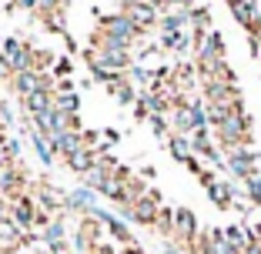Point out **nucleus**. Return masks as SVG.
<instances>
[{"label":"nucleus","instance_id":"nucleus-6","mask_svg":"<svg viewBox=\"0 0 261 254\" xmlns=\"http://www.w3.org/2000/svg\"><path fill=\"white\" fill-rule=\"evenodd\" d=\"M207 194H211V201H215L218 208H231V204H234V187H231V184L215 181V184L207 187Z\"/></svg>","mask_w":261,"mask_h":254},{"label":"nucleus","instance_id":"nucleus-2","mask_svg":"<svg viewBox=\"0 0 261 254\" xmlns=\"http://www.w3.org/2000/svg\"><path fill=\"white\" fill-rule=\"evenodd\" d=\"M254 167H258V157H254L251 147H234V151H228V171L234 177L248 181V177H254Z\"/></svg>","mask_w":261,"mask_h":254},{"label":"nucleus","instance_id":"nucleus-9","mask_svg":"<svg viewBox=\"0 0 261 254\" xmlns=\"http://www.w3.org/2000/svg\"><path fill=\"white\" fill-rule=\"evenodd\" d=\"M70 204H77V208H94V194L91 191H74Z\"/></svg>","mask_w":261,"mask_h":254},{"label":"nucleus","instance_id":"nucleus-5","mask_svg":"<svg viewBox=\"0 0 261 254\" xmlns=\"http://www.w3.org/2000/svg\"><path fill=\"white\" fill-rule=\"evenodd\" d=\"M168 144H171V154H174L177 161H185V164H188V161L194 157V147H191V137H188V134H174Z\"/></svg>","mask_w":261,"mask_h":254},{"label":"nucleus","instance_id":"nucleus-1","mask_svg":"<svg viewBox=\"0 0 261 254\" xmlns=\"http://www.w3.org/2000/svg\"><path fill=\"white\" fill-rule=\"evenodd\" d=\"M228 7H231V14H234V20H238L251 37L261 34V10H258L254 0H228Z\"/></svg>","mask_w":261,"mask_h":254},{"label":"nucleus","instance_id":"nucleus-10","mask_svg":"<svg viewBox=\"0 0 261 254\" xmlns=\"http://www.w3.org/2000/svg\"><path fill=\"white\" fill-rule=\"evenodd\" d=\"M61 238H64V228H61V224H50V228H47V241H50V244H57Z\"/></svg>","mask_w":261,"mask_h":254},{"label":"nucleus","instance_id":"nucleus-8","mask_svg":"<svg viewBox=\"0 0 261 254\" xmlns=\"http://www.w3.org/2000/svg\"><path fill=\"white\" fill-rule=\"evenodd\" d=\"M54 107H61L64 114H74V110H77V97H74V91H70V94H57V104H54Z\"/></svg>","mask_w":261,"mask_h":254},{"label":"nucleus","instance_id":"nucleus-3","mask_svg":"<svg viewBox=\"0 0 261 254\" xmlns=\"http://www.w3.org/2000/svg\"><path fill=\"white\" fill-rule=\"evenodd\" d=\"M124 14L138 23L141 31H144V27H151V23L158 20V7H154L151 0H127V4H124Z\"/></svg>","mask_w":261,"mask_h":254},{"label":"nucleus","instance_id":"nucleus-4","mask_svg":"<svg viewBox=\"0 0 261 254\" xmlns=\"http://www.w3.org/2000/svg\"><path fill=\"white\" fill-rule=\"evenodd\" d=\"M174 234H177V241H185V244H194V234H198V221H194L191 211H174Z\"/></svg>","mask_w":261,"mask_h":254},{"label":"nucleus","instance_id":"nucleus-7","mask_svg":"<svg viewBox=\"0 0 261 254\" xmlns=\"http://www.w3.org/2000/svg\"><path fill=\"white\" fill-rule=\"evenodd\" d=\"M245 191H248V201H251V204H261V177L258 174L245 181Z\"/></svg>","mask_w":261,"mask_h":254}]
</instances>
